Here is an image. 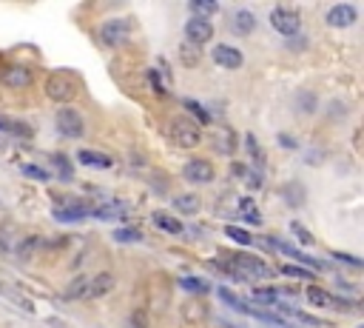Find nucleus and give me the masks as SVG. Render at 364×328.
Here are the masks:
<instances>
[{"mask_svg": "<svg viewBox=\"0 0 364 328\" xmlns=\"http://www.w3.org/2000/svg\"><path fill=\"white\" fill-rule=\"evenodd\" d=\"M228 268H231L233 280H271L274 277V268L268 263L259 260L253 254H245V251L233 254L228 260Z\"/></svg>", "mask_w": 364, "mask_h": 328, "instance_id": "nucleus-1", "label": "nucleus"}, {"mask_svg": "<svg viewBox=\"0 0 364 328\" xmlns=\"http://www.w3.org/2000/svg\"><path fill=\"white\" fill-rule=\"evenodd\" d=\"M168 137H171V143L180 146V149H197L202 143V131L200 126L191 120V117H174L171 126H168Z\"/></svg>", "mask_w": 364, "mask_h": 328, "instance_id": "nucleus-2", "label": "nucleus"}, {"mask_svg": "<svg viewBox=\"0 0 364 328\" xmlns=\"http://www.w3.org/2000/svg\"><path fill=\"white\" fill-rule=\"evenodd\" d=\"M77 95V80L68 78L66 72H55L46 78V98L55 103H68Z\"/></svg>", "mask_w": 364, "mask_h": 328, "instance_id": "nucleus-3", "label": "nucleus"}, {"mask_svg": "<svg viewBox=\"0 0 364 328\" xmlns=\"http://www.w3.org/2000/svg\"><path fill=\"white\" fill-rule=\"evenodd\" d=\"M55 126L63 137L68 140H80L83 131H86V123H83V114L77 109H71V106H63L57 114H55Z\"/></svg>", "mask_w": 364, "mask_h": 328, "instance_id": "nucleus-4", "label": "nucleus"}, {"mask_svg": "<svg viewBox=\"0 0 364 328\" xmlns=\"http://www.w3.org/2000/svg\"><path fill=\"white\" fill-rule=\"evenodd\" d=\"M271 26H274L279 35H285V37H294V35H299V29H302V17H299L296 9L276 6V9L271 12Z\"/></svg>", "mask_w": 364, "mask_h": 328, "instance_id": "nucleus-5", "label": "nucleus"}, {"mask_svg": "<svg viewBox=\"0 0 364 328\" xmlns=\"http://www.w3.org/2000/svg\"><path fill=\"white\" fill-rule=\"evenodd\" d=\"M131 35V26L128 20H106L100 26V40L103 46H108V49H117V46H123Z\"/></svg>", "mask_w": 364, "mask_h": 328, "instance_id": "nucleus-6", "label": "nucleus"}, {"mask_svg": "<svg viewBox=\"0 0 364 328\" xmlns=\"http://www.w3.org/2000/svg\"><path fill=\"white\" fill-rule=\"evenodd\" d=\"M182 174H185L188 183H200V185H202V183H211V180L216 177V169H213V163L205 160V157H191V160L185 163Z\"/></svg>", "mask_w": 364, "mask_h": 328, "instance_id": "nucleus-7", "label": "nucleus"}, {"mask_svg": "<svg viewBox=\"0 0 364 328\" xmlns=\"http://www.w3.org/2000/svg\"><path fill=\"white\" fill-rule=\"evenodd\" d=\"M117 289V280L111 271H97L88 277V286H86V300H100V297H108L111 291Z\"/></svg>", "mask_w": 364, "mask_h": 328, "instance_id": "nucleus-8", "label": "nucleus"}, {"mask_svg": "<svg viewBox=\"0 0 364 328\" xmlns=\"http://www.w3.org/2000/svg\"><path fill=\"white\" fill-rule=\"evenodd\" d=\"M185 37H188V43L191 46H205L211 37H213V26L208 20H202V17H191L188 23H185Z\"/></svg>", "mask_w": 364, "mask_h": 328, "instance_id": "nucleus-9", "label": "nucleus"}, {"mask_svg": "<svg viewBox=\"0 0 364 328\" xmlns=\"http://www.w3.org/2000/svg\"><path fill=\"white\" fill-rule=\"evenodd\" d=\"M325 20H327V26H333V29H347V26H353V23L358 20V12L350 3H338V6H330Z\"/></svg>", "mask_w": 364, "mask_h": 328, "instance_id": "nucleus-10", "label": "nucleus"}, {"mask_svg": "<svg viewBox=\"0 0 364 328\" xmlns=\"http://www.w3.org/2000/svg\"><path fill=\"white\" fill-rule=\"evenodd\" d=\"M0 83L9 89H26V86H32V69L9 66V69H3V75H0Z\"/></svg>", "mask_w": 364, "mask_h": 328, "instance_id": "nucleus-11", "label": "nucleus"}, {"mask_svg": "<svg viewBox=\"0 0 364 328\" xmlns=\"http://www.w3.org/2000/svg\"><path fill=\"white\" fill-rule=\"evenodd\" d=\"M213 63L216 66H222V69H239L242 66V52L233 49V46H213V52H211Z\"/></svg>", "mask_w": 364, "mask_h": 328, "instance_id": "nucleus-12", "label": "nucleus"}, {"mask_svg": "<svg viewBox=\"0 0 364 328\" xmlns=\"http://www.w3.org/2000/svg\"><path fill=\"white\" fill-rule=\"evenodd\" d=\"M256 29V15L253 12H248V9H239V12H233L231 15V32L233 35H251Z\"/></svg>", "mask_w": 364, "mask_h": 328, "instance_id": "nucleus-13", "label": "nucleus"}, {"mask_svg": "<svg viewBox=\"0 0 364 328\" xmlns=\"http://www.w3.org/2000/svg\"><path fill=\"white\" fill-rule=\"evenodd\" d=\"M77 160L83 163V166H91V169H111L114 160L103 152H91V149H80L77 152Z\"/></svg>", "mask_w": 364, "mask_h": 328, "instance_id": "nucleus-14", "label": "nucleus"}, {"mask_svg": "<svg viewBox=\"0 0 364 328\" xmlns=\"http://www.w3.org/2000/svg\"><path fill=\"white\" fill-rule=\"evenodd\" d=\"M91 215V206H68V208H55V220L60 223H77Z\"/></svg>", "mask_w": 364, "mask_h": 328, "instance_id": "nucleus-15", "label": "nucleus"}, {"mask_svg": "<svg viewBox=\"0 0 364 328\" xmlns=\"http://www.w3.org/2000/svg\"><path fill=\"white\" fill-rule=\"evenodd\" d=\"M91 215L100 217V220H119V217L128 215V208H126L123 203H106V206H100V208H91Z\"/></svg>", "mask_w": 364, "mask_h": 328, "instance_id": "nucleus-16", "label": "nucleus"}, {"mask_svg": "<svg viewBox=\"0 0 364 328\" xmlns=\"http://www.w3.org/2000/svg\"><path fill=\"white\" fill-rule=\"evenodd\" d=\"M154 226L162 228L165 234H182V231H185V226H182L174 215H168V212H157V215H154Z\"/></svg>", "mask_w": 364, "mask_h": 328, "instance_id": "nucleus-17", "label": "nucleus"}, {"mask_svg": "<svg viewBox=\"0 0 364 328\" xmlns=\"http://www.w3.org/2000/svg\"><path fill=\"white\" fill-rule=\"evenodd\" d=\"M43 246H46V240H43V237H37V234H35V237L20 240V243L15 246V254H17V257H23V260H29V257H35V251H40Z\"/></svg>", "mask_w": 364, "mask_h": 328, "instance_id": "nucleus-18", "label": "nucleus"}, {"mask_svg": "<svg viewBox=\"0 0 364 328\" xmlns=\"http://www.w3.org/2000/svg\"><path fill=\"white\" fill-rule=\"evenodd\" d=\"M86 286H88V274L75 277L63 291V300H86Z\"/></svg>", "mask_w": 364, "mask_h": 328, "instance_id": "nucleus-19", "label": "nucleus"}, {"mask_svg": "<svg viewBox=\"0 0 364 328\" xmlns=\"http://www.w3.org/2000/svg\"><path fill=\"white\" fill-rule=\"evenodd\" d=\"M307 300H310V306H316V309H330L333 306V294L319 289L316 283L307 286Z\"/></svg>", "mask_w": 364, "mask_h": 328, "instance_id": "nucleus-20", "label": "nucleus"}, {"mask_svg": "<svg viewBox=\"0 0 364 328\" xmlns=\"http://www.w3.org/2000/svg\"><path fill=\"white\" fill-rule=\"evenodd\" d=\"M279 294H282V291L274 289V286H259V289H253V297H251V300L256 302V309H259V306H274V302L279 300Z\"/></svg>", "mask_w": 364, "mask_h": 328, "instance_id": "nucleus-21", "label": "nucleus"}, {"mask_svg": "<svg viewBox=\"0 0 364 328\" xmlns=\"http://www.w3.org/2000/svg\"><path fill=\"white\" fill-rule=\"evenodd\" d=\"M180 60H182V66L185 69H197L200 66V60H202V52L197 49V46H191L188 40L180 46Z\"/></svg>", "mask_w": 364, "mask_h": 328, "instance_id": "nucleus-22", "label": "nucleus"}, {"mask_svg": "<svg viewBox=\"0 0 364 328\" xmlns=\"http://www.w3.org/2000/svg\"><path fill=\"white\" fill-rule=\"evenodd\" d=\"M185 109H188V114L193 117V120H197V126L202 123V126H208L213 117H211V111L202 106V103H197V100H185Z\"/></svg>", "mask_w": 364, "mask_h": 328, "instance_id": "nucleus-23", "label": "nucleus"}, {"mask_svg": "<svg viewBox=\"0 0 364 328\" xmlns=\"http://www.w3.org/2000/svg\"><path fill=\"white\" fill-rule=\"evenodd\" d=\"M114 240L117 243H140L142 231L137 226H119V228H114Z\"/></svg>", "mask_w": 364, "mask_h": 328, "instance_id": "nucleus-24", "label": "nucleus"}, {"mask_svg": "<svg viewBox=\"0 0 364 328\" xmlns=\"http://www.w3.org/2000/svg\"><path fill=\"white\" fill-rule=\"evenodd\" d=\"M180 289L182 291H188V294H205L211 286L205 283V280H200V277H180Z\"/></svg>", "mask_w": 364, "mask_h": 328, "instance_id": "nucleus-25", "label": "nucleus"}, {"mask_svg": "<svg viewBox=\"0 0 364 328\" xmlns=\"http://www.w3.org/2000/svg\"><path fill=\"white\" fill-rule=\"evenodd\" d=\"M174 206L182 215H197L200 212V197L197 194H180V197H174Z\"/></svg>", "mask_w": 364, "mask_h": 328, "instance_id": "nucleus-26", "label": "nucleus"}, {"mask_svg": "<svg viewBox=\"0 0 364 328\" xmlns=\"http://www.w3.org/2000/svg\"><path fill=\"white\" fill-rule=\"evenodd\" d=\"M191 12L197 17H202V20H208L211 15L220 12V6H216L213 0H191Z\"/></svg>", "mask_w": 364, "mask_h": 328, "instance_id": "nucleus-27", "label": "nucleus"}, {"mask_svg": "<svg viewBox=\"0 0 364 328\" xmlns=\"http://www.w3.org/2000/svg\"><path fill=\"white\" fill-rule=\"evenodd\" d=\"M245 146H248V154H251V160H253V166L262 169V166H265V152H262V146H259V140H256L253 134H248V137H245Z\"/></svg>", "mask_w": 364, "mask_h": 328, "instance_id": "nucleus-28", "label": "nucleus"}, {"mask_svg": "<svg viewBox=\"0 0 364 328\" xmlns=\"http://www.w3.org/2000/svg\"><path fill=\"white\" fill-rule=\"evenodd\" d=\"M225 234L233 243H239V246H253V240H256V237H251V231L239 228V226H225Z\"/></svg>", "mask_w": 364, "mask_h": 328, "instance_id": "nucleus-29", "label": "nucleus"}, {"mask_svg": "<svg viewBox=\"0 0 364 328\" xmlns=\"http://www.w3.org/2000/svg\"><path fill=\"white\" fill-rule=\"evenodd\" d=\"M239 212H242V217H245V220H251L253 226H259L262 223V217H259V212H256V208H253V200H239Z\"/></svg>", "mask_w": 364, "mask_h": 328, "instance_id": "nucleus-30", "label": "nucleus"}, {"mask_svg": "<svg viewBox=\"0 0 364 328\" xmlns=\"http://www.w3.org/2000/svg\"><path fill=\"white\" fill-rule=\"evenodd\" d=\"M290 234H294V237H296L299 243H305V246H313V243H316V237H313V234H310L302 223H290Z\"/></svg>", "mask_w": 364, "mask_h": 328, "instance_id": "nucleus-31", "label": "nucleus"}, {"mask_svg": "<svg viewBox=\"0 0 364 328\" xmlns=\"http://www.w3.org/2000/svg\"><path fill=\"white\" fill-rule=\"evenodd\" d=\"M282 274L285 277H294V280H313L316 274H313L310 268H305V266H282Z\"/></svg>", "mask_w": 364, "mask_h": 328, "instance_id": "nucleus-32", "label": "nucleus"}, {"mask_svg": "<svg viewBox=\"0 0 364 328\" xmlns=\"http://www.w3.org/2000/svg\"><path fill=\"white\" fill-rule=\"evenodd\" d=\"M220 297H222V302H228V306L231 309H236V311H242V314H245V309H248V302H242L233 291H228V289H220Z\"/></svg>", "mask_w": 364, "mask_h": 328, "instance_id": "nucleus-33", "label": "nucleus"}, {"mask_svg": "<svg viewBox=\"0 0 364 328\" xmlns=\"http://www.w3.org/2000/svg\"><path fill=\"white\" fill-rule=\"evenodd\" d=\"M52 163H55V169H57L60 180H71V163H68V157L55 154V157H52Z\"/></svg>", "mask_w": 364, "mask_h": 328, "instance_id": "nucleus-34", "label": "nucleus"}, {"mask_svg": "<svg viewBox=\"0 0 364 328\" xmlns=\"http://www.w3.org/2000/svg\"><path fill=\"white\" fill-rule=\"evenodd\" d=\"M20 172L26 174V177L40 180V183H48V172H46V169H37V166H29V163H26V166H20Z\"/></svg>", "mask_w": 364, "mask_h": 328, "instance_id": "nucleus-35", "label": "nucleus"}, {"mask_svg": "<svg viewBox=\"0 0 364 328\" xmlns=\"http://www.w3.org/2000/svg\"><path fill=\"white\" fill-rule=\"evenodd\" d=\"M149 80H151V86H154V95H160V98H168V86L160 80L157 69H151V72H149Z\"/></svg>", "mask_w": 364, "mask_h": 328, "instance_id": "nucleus-36", "label": "nucleus"}, {"mask_svg": "<svg viewBox=\"0 0 364 328\" xmlns=\"http://www.w3.org/2000/svg\"><path fill=\"white\" fill-rule=\"evenodd\" d=\"M333 260L345 263V266H350V268H361V260H358V257H350V254H342V251H333Z\"/></svg>", "mask_w": 364, "mask_h": 328, "instance_id": "nucleus-37", "label": "nucleus"}, {"mask_svg": "<svg viewBox=\"0 0 364 328\" xmlns=\"http://www.w3.org/2000/svg\"><path fill=\"white\" fill-rule=\"evenodd\" d=\"M248 185H251V189H259V185H262V177H259L256 172H248Z\"/></svg>", "mask_w": 364, "mask_h": 328, "instance_id": "nucleus-38", "label": "nucleus"}, {"mask_svg": "<svg viewBox=\"0 0 364 328\" xmlns=\"http://www.w3.org/2000/svg\"><path fill=\"white\" fill-rule=\"evenodd\" d=\"M279 143H282V146H287V149H296V143L290 140V134H279Z\"/></svg>", "mask_w": 364, "mask_h": 328, "instance_id": "nucleus-39", "label": "nucleus"}, {"mask_svg": "<svg viewBox=\"0 0 364 328\" xmlns=\"http://www.w3.org/2000/svg\"><path fill=\"white\" fill-rule=\"evenodd\" d=\"M302 109H305L307 114L313 111V95H305V98H302Z\"/></svg>", "mask_w": 364, "mask_h": 328, "instance_id": "nucleus-40", "label": "nucleus"}, {"mask_svg": "<svg viewBox=\"0 0 364 328\" xmlns=\"http://www.w3.org/2000/svg\"><path fill=\"white\" fill-rule=\"evenodd\" d=\"M287 46H290V49H302V46H305V37H299V40H287Z\"/></svg>", "mask_w": 364, "mask_h": 328, "instance_id": "nucleus-41", "label": "nucleus"}]
</instances>
